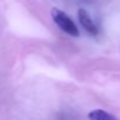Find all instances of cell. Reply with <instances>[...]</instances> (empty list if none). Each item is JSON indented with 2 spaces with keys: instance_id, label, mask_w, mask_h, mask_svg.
I'll return each mask as SVG.
<instances>
[{
  "instance_id": "1",
  "label": "cell",
  "mask_w": 120,
  "mask_h": 120,
  "mask_svg": "<svg viewBox=\"0 0 120 120\" xmlns=\"http://www.w3.org/2000/svg\"><path fill=\"white\" fill-rule=\"evenodd\" d=\"M51 15L53 21L58 25V27L64 31L65 33H67L71 37H79V30L75 26L74 21L63 11H60L58 8H52L51 11Z\"/></svg>"
},
{
  "instance_id": "2",
  "label": "cell",
  "mask_w": 120,
  "mask_h": 120,
  "mask_svg": "<svg viewBox=\"0 0 120 120\" xmlns=\"http://www.w3.org/2000/svg\"><path fill=\"white\" fill-rule=\"evenodd\" d=\"M78 18H79L80 25L84 27V30L87 33H90L91 35H97L98 34V27L95 26V24L93 22L92 18L90 17V14L87 13L86 10L80 8L78 11Z\"/></svg>"
},
{
  "instance_id": "3",
  "label": "cell",
  "mask_w": 120,
  "mask_h": 120,
  "mask_svg": "<svg viewBox=\"0 0 120 120\" xmlns=\"http://www.w3.org/2000/svg\"><path fill=\"white\" fill-rule=\"evenodd\" d=\"M88 118L92 120H112L115 119V116H113L112 114H108L107 112L102 111V109H94L88 114Z\"/></svg>"
}]
</instances>
